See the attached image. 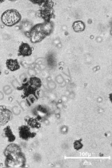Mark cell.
I'll use <instances>...</instances> for the list:
<instances>
[{"mask_svg": "<svg viewBox=\"0 0 112 168\" xmlns=\"http://www.w3.org/2000/svg\"><path fill=\"white\" fill-rule=\"evenodd\" d=\"M13 113L14 115H19L21 113V108L15 106L13 107Z\"/></svg>", "mask_w": 112, "mask_h": 168, "instance_id": "obj_17", "label": "cell"}, {"mask_svg": "<svg viewBox=\"0 0 112 168\" xmlns=\"http://www.w3.org/2000/svg\"><path fill=\"white\" fill-rule=\"evenodd\" d=\"M21 14L18 10L14 9L8 10L4 12L2 15V21L7 26L14 25L21 21Z\"/></svg>", "mask_w": 112, "mask_h": 168, "instance_id": "obj_3", "label": "cell"}, {"mask_svg": "<svg viewBox=\"0 0 112 168\" xmlns=\"http://www.w3.org/2000/svg\"><path fill=\"white\" fill-rule=\"evenodd\" d=\"M18 133L19 136L23 140H28L29 139L34 137L36 136V133L31 132L30 127H29L28 125H22V126L19 127Z\"/></svg>", "mask_w": 112, "mask_h": 168, "instance_id": "obj_5", "label": "cell"}, {"mask_svg": "<svg viewBox=\"0 0 112 168\" xmlns=\"http://www.w3.org/2000/svg\"><path fill=\"white\" fill-rule=\"evenodd\" d=\"M5 163L7 167H23L26 165V156L18 145L11 144L4 151Z\"/></svg>", "mask_w": 112, "mask_h": 168, "instance_id": "obj_1", "label": "cell"}, {"mask_svg": "<svg viewBox=\"0 0 112 168\" xmlns=\"http://www.w3.org/2000/svg\"><path fill=\"white\" fill-rule=\"evenodd\" d=\"M13 85H14V87H15L16 89L18 88V85H19L18 81L17 80H14V81H13Z\"/></svg>", "mask_w": 112, "mask_h": 168, "instance_id": "obj_21", "label": "cell"}, {"mask_svg": "<svg viewBox=\"0 0 112 168\" xmlns=\"http://www.w3.org/2000/svg\"><path fill=\"white\" fill-rule=\"evenodd\" d=\"M53 31V25L51 22H45L38 24L32 27L30 33L29 37L30 38L32 43H38L42 41L47 36H49Z\"/></svg>", "mask_w": 112, "mask_h": 168, "instance_id": "obj_2", "label": "cell"}, {"mask_svg": "<svg viewBox=\"0 0 112 168\" xmlns=\"http://www.w3.org/2000/svg\"><path fill=\"white\" fill-rule=\"evenodd\" d=\"M30 2H32L33 3L38 4L39 6L42 7H49V8H53V1H50V0H38V1H35V0H31Z\"/></svg>", "mask_w": 112, "mask_h": 168, "instance_id": "obj_9", "label": "cell"}, {"mask_svg": "<svg viewBox=\"0 0 112 168\" xmlns=\"http://www.w3.org/2000/svg\"><path fill=\"white\" fill-rule=\"evenodd\" d=\"M28 73H29V75H30V76L32 77V76H35V75H36L37 72H35L34 69H31V68H30V69H29V71H28Z\"/></svg>", "mask_w": 112, "mask_h": 168, "instance_id": "obj_20", "label": "cell"}, {"mask_svg": "<svg viewBox=\"0 0 112 168\" xmlns=\"http://www.w3.org/2000/svg\"><path fill=\"white\" fill-rule=\"evenodd\" d=\"M26 103V102H21V106L22 107V109H24V110H25V109H26V105L25 106Z\"/></svg>", "mask_w": 112, "mask_h": 168, "instance_id": "obj_23", "label": "cell"}, {"mask_svg": "<svg viewBox=\"0 0 112 168\" xmlns=\"http://www.w3.org/2000/svg\"><path fill=\"white\" fill-rule=\"evenodd\" d=\"M12 117V112L6 106H0V125H5L10 121Z\"/></svg>", "mask_w": 112, "mask_h": 168, "instance_id": "obj_4", "label": "cell"}, {"mask_svg": "<svg viewBox=\"0 0 112 168\" xmlns=\"http://www.w3.org/2000/svg\"><path fill=\"white\" fill-rule=\"evenodd\" d=\"M0 126H1V125H0Z\"/></svg>", "mask_w": 112, "mask_h": 168, "instance_id": "obj_28", "label": "cell"}, {"mask_svg": "<svg viewBox=\"0 0 112 168\" xmlns=\"http://www.w3.org/2000/svg\"><path fill=\"white\" fill-rule=\"evenodd\" d=\"M2 98H3V95L2 92H0V100H2Z\"/></svg>", "mask_w": 112, "mask_h": 168, "instance_id": "obj_25", "label": "cell"}, {"mask_svg": "<svg viewBox=\"0 0 112 168\" xmlns=\"http://www.w3.org/2000/svg\"><path fill=\"white\" fill-rule=\"evenodd\" d=\"M0 75H1V72H0Z\"/></svg>", "mask_w": 112, "mask_h": 168, "instance_id": "obj_27", "label": "cell"}, {"mask_svg": "<svg viewBox=\"0 0 112 168\" xmlns=\"http://www.w3.org/2000/svg\"><path fill=\"white\" fill-rule=\"evenodd\" d=\"M3 133H4V136H6V139H7L9 142H13L15 140V136L13 134L11 128H10V126H7L6 128H4Z\"/></svg>", "mask_w": 112, "mask_h": 168, "instance_id": "obj_10", "label": "cell"}, {"mask_svg": "<svg viewBox=\"0 0 112 168\" xmlns=\"http://www.w3.org/2000/svg\"><path fill=\"white\" fill-rule=\"evenodd\" d=\"M4 2L3 0H1V1H0V2Z\"/></svg>", "mask_w": 112, "mask_h": 168, "instance_id": "obj_26", "label": "cell"}, {"mask_svg": "<svg viewBox=\"0 0 112 168\" xmlns=\"http://www.w3.org/2000/svg\"><path fill=\"white\" fill-rule=\"evenodd\" d=\"M28 82L33 87H34L37 90H38L42 87V81L39 78L36 77V76H32Z\"/></svg>", "mask_w": 112, "mask_h": 168, "instance_id": "obj_11", "label": "cell"}, {"mask_svg": "<svg viewBox=\"0 0 112 168\" xmlns=\"http://www.w3.org/2000/svg\"><path fill=\"white\" fill-rule=\"evenodd\" d=\"M39 14H40V17L46 21V22H50L51 18H53L54 11H53V8L42 7L39 10Z\"/></svg>", "mask_w": 112, "mask_h": 168, "instance_id": "obj_6", "label": "cell"}, {"mask_svg": "<svg viewBox=\"0 0 112 168\" xmlns=\"http://www.w3.org/2000/svg\"><path fill=\"white\" fill-rule=\"evenodd\" d=\"M33 49L31 46L27 43H22L21 45L19 46L18 49V56H22V57H30L32 55Z\"/></svg>", "mask_w": 112, "mask_h": 168, "instance_id": "obj_7", "label": "cell"}, {"mask_svg": "<svg viewBox=\"0 0 112 168\" xmlns=\"http://www.w3.org/2000/svg\"><path fill=\"white\" fill-rule=\"evenodd\" d=\"M68 130H69V129H68V128H67L66 126H63L62 128H61V132H62V133H66V132H68Z\"/></svg>", "mask_w": 112, "mask_h": 168, "instance_id": "obj_22", "label": "cell"}, {"mask_svg": "<svg viewBox=\"0 0 112 168\" xmlns=\"http://www.w3.org/2000/svg\"><path fill=\"white\" fill-rule=\"evenodd\" d=\"M48 87H49V88L50 89V90H54V89L56 88V84L53 81H50L49 82V84H48Z\"/></svg>", "mask_w": 112, "mask_h": 168, "instance_id": "obj_19", "label": "cell"}, {"mask_svg": "<svg viewBox=\"0 0 112 168\" xmlns=\"http://www.w3.org/2000/svg\"><path fill=\"white\" fill-rule=\"evenodd\" d=\"M25 78H26V74H23L21 76V80H25Z\"/></svg>", "mask_w": 112, "mask_h": 168, "instance_id": "obj_24", "label": "cell"}, {"mask_svg": "<svg viewBox=\"0 0 112 168\" xmlns=\"http://www.w3.org/2000/svg\"><path fill=\"white\" fill-rule=\"evenodd\" d=\"M56 80H57V83L58 84H61V87H63V86L65 85V80H64V78H62V76H57V77H56Z\"/></svg>", "mask_w": 112, "mask_h": 168, "instance_id": "obj_16", "label": "cell"}, {"mask_svg": "<svg viewBox=\"0 0 112 168\" xmlns=\"http://www.w3.org/2000/svg\"><path fill=\"white\" fill-rule=\"evenodd\" d=\"M26 120L27 123H28V126L30 127V128H40L41 124L38 120L32 118V117H30L28 119L26 118Z\"/></svg>", "mask_w": 112, "mask_h": 168, "instance_id": "obj_13", "label": "cell"}, {"mask_svg": "<svg viewBox=\"0 0 112 168\" xmlns=\"http://www.w3.org/2000/svg\"><path fill=\"white\" fill-rule=\"evenodd\" d=\"M3 91L6 95H9L11 94L13 91H12V89L10 87V86H6V87H3Z\"/></svg>", "mask_w": 112, "mask_h": 168, "instance_id": "obj_18", "label": "cell"}, {"mask_svg": "<svg viewBox=\"0 0 112 168\" xmlns=\"http://www.w3.org/2000/svg\"><path fill=\"white\" fill-rule=\"evenodd\" d=\"M73 147L76 150H80V148L83 147V144H82V140L80 139L79 140H76L73 144Z\"/></svg>", "mask_w": 112, "mask_h": 168, "instance_id": "obj_15", "label": "cell"}, {"mask_svg": "<svg viewBox=\"0 0 112 168\" xmlns=\"http://www.w3.org/2000/svg\"><path fill=\"white\" fill-rule=\"evenodd\" d=\"M36 110L37 112H38L37 115H38V117H39V118H41L42 117H44V116L47 114V110L42 106H38V107L36 108Z\"/></svg>", "mask_w": 112, "mask_h": 168, "instance_id": "obj_14", "label": "cell"}, {"mask_svg": "<svg viewBox=\"0 0 112 168\" xmlns=\"http://www.w3.org/2000/svg\"><path fill=\"white\" fill-rule=\"evenodd\" d=\"M6 67L11 72H14V71L18 70L20 68V65H19L18 62L17 60H14V59H8L6 62Z\"/></svg>", "mask_w": 112, "mask_h": 168, "instance_id": "obj_8", "label": "cell"}, {"mask_svg": "<svg viewBox=\"0 0 112 168\" xmlns=\"http://www.w3.org/2000/svg\"><path fill=\"white\" fill-rule=\"evenodd\" d=\"M72 28L76 33L83 32L85 29V24L82 21H76L72 25Z\"/></svg>", "mask_w": 112, "mask_h": 168, "instance_id": "obj_12", "label": "cell"}]
</instances>
